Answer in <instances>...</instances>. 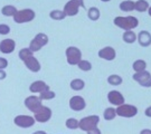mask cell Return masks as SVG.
Listing matches in <instances>:
<instances>
[{
    "label": "cell",
    "instance_id": "6da1fadb",
    "mask_svg": "<svg viewBox=\"0 0 151 134\" xmlns=\"http://www.w3.org/2000/svg\"><path fill=\"white\" fill-rule=\"evenodd\" d=\"M114 25L118 26L121 29L127 30H132L138 27L139 25V20L138 18H135L133 16H128V17H116L113 20Z\"/></svg>",
    "mask_w": 151,
    "mask_h": 134
},
{
    "label": "cell",
    "instance_id": "7a4b0ae2",
    "mask_svg": "<svg viewBox=\"0 0 151 134\" xmlns=\"http://www.w3.org/2000/svg\"><path fill=\"white\" fill-rule=\"evenodd\" d=\"M66 60L70 66H77V64L82 60V52L80 48L75 46H70L65 50Z\"/></svg>",
    "mask_w": 151,
    "mask_h": 134
},
{
    "label": "cell",
    "instance_id": "3957f363",
    "mask_svg": "<svg viewBox=\"0 0 151 134\" xmlns=\"http://www.w3.org/2000/svg\"><path fill=\"white\" fill-rule=\"evenodd\" d=\"M35 17H36L35 11L30 8H25L17 11V14L14 16V21L16 24H26V22L32 21Z\"/></svg>",
    "mask_w": 151,
    "mask_h": 134
},
{
    "label": "cell",
    "instance_id": "277c9868",
    "mask_svg": "<svg viewBox=\"0 0 151 134\" xmlns=\"http://www.w3.org/2000/svg\"><path fill=\"white\" fill-rule=\"evenodd\" d=\"M48 36L46 34L38 32L37 35L32 39V42L29 44V48L32 49L34 53H36V52H39L43 47H45L48 44Z\"/></svg>",
    "mask_w": 151,
    "mask_h": 134
},
{
    "label": "cell",
    "instance_id": "5b68a950",
    "mask_svg": "<svg viewBox=\"0 0 151 134\" xmlns=\"http://www.w3.org/2000/svg\"><path fill=\"white\" fill-rule=\"evenodd\" d=\"M100 122V118L97 115H90V116H85L80 120V128L78 129L81 131L87 132L92 129L97 128V124Z\"/></svg>",
    "mask_w": 151,
    "mask_h": 134
},
{
    "label": "cell",
    "instance_id": "8992f818",
    "mask_svg": "<svg viewBox=\"0 0 151 134\" xmlns=\"http://www.w3.org/2000/svg\"><path fill=\"white\" fill-rule=\"evenodd\" d=\"M24 104H25V106L27 107L28 111H30L32 113H37L44 106L43 101L39 98V96H36L35 94L26 97Z\"/></svg>",
    "mask_w": 151,
    "mask_h": 134
},
{
    "label": "cell",
    "instance_id": "52a82bcc",
    "mask_svg": "<svg viewBox=\"0 0 151 134\" xmlns=\"http://www.w3.org/2000/svg\"><path fill=\"white\" fill-rule=\"evenodd\" d=\"M35 122L36 120L34 116H30V115H17L16 118H14V124L20 128V129H29L35 125Z\"/></svg>",
    "mask_w": 151,
    "mask_h": 134
},
{
    "label": "cell",
    "instance_id": "ba28073f",
    "mask_svg": "<svg viewBox=\"0 0 151 134\" xmlns=\"http://www.w3.org/2000/svg\"><path fill=\"white\" fill-rule=\"evenodd\" d=\"M138 113V108L131 104H122L116 107V114L121 118H133Z\"/></svg>",
    "mask_w": 151,
    "mask_h": 134
},
{
    "label": "cell",
    "instance_id": "9c48e42d",
    "mask_svg": "<svg viewBox=\"0 0 151 134\" xmlns=\"http://www.w3.org/2000/svg\"><path fill=\"white\" fill-rule=\"evenodd\" d=\"M52 115H53L52 110L48 106H45V105L37 113H34V118L38 123H47L52 118Z\"/></svg>",
    "mask_w": 151,
    "mask_h": 134
},
{
    "label": "cell",
    "instance_id": "30bf717a",
    "mask_svg": "<svg viewBox=\"0 0 151 134\" xmlns=\"http://www.w3.org/2000/svg\"><path fill=\"white\" fill-rule=\"evenodd\" d=\"M70 108L74 112H81L86 107V102L84 100V97L80 96V95H74L70 97V102H68Z\"/></svg>",
    "mask_w": 151,
    "mask_h": 134
},
{
    "label": "cell",
    "instance_id": "8fae6325",
    "mask_svg": "<svg viewBox=\"0 0 151 134\" xmlns=\"http://www.w3.org/2000/svg\"><path fill=\"white\" fill-rule=\"evenodd\" d=\"M133 80L143 87H151V74L147 70L135 73L133 75Z\"/></svg>",
    "mask_w": 151,
    "mask_h": 134
},
{
    "label": "cell",
    "instance_id": "7c38bea8",
    "mask_svg": "<svg viewBox=\"0 0 151 134\" xmlns=\"http://www.w3.org/2000/svg\"><path fill=\"white\" fill-rule=\"evenodd\" d=\"M80 8H81V5H80L76 0H70V1H67V2L65 4L63 10L65 11L66 16L73 17V16H76V15L78 14Z\"/></svg>",
    "mask_w": 151,
    "mask_h": 134
},
{
    "label": "cell",
    "instance_id": "4fadbf2b",
    "mask_svg": "<svg viewBox=\"0 0 151 134\" xmlns=\"http://www.w3.org/2000/svg\"><path fill=\"white\" fill-rule=\"evenodd\" d=\"M16 49V42L11 38H6L0 42V52L2 54H11Z\"/></svg>",
    "mask_w": 151,
    "mask_h": 134
},
{
    "label": "cell",
    "instance_id": "5bb4252c",
    "mask_svg": "<svg viewBox=\"0 0 151 134\" xmlns=\"http://www.w3.org/2000/svg\"><path fill=\"white\" fill-rule=\"evenodd\" d=\"M24 64H25V66H26L30 72H32V73H38L39 70H42V65L39 63V60H38L34 55H32V56H29L28 58L25 59V60H24Z\"/></svg>",
    "mask_w": 151,
    "mask_h": 134
},
{
    "label": "cell",
    "instance_id": "9a60e30c",
    "mask_svg": "<svg viewBox=\"0 0 151 134\" xmlns=\"http://www.w3.org/2000/svg\"><path fill=\"white\" fill-rule=\"evenodd\" d=\"M47 90H50V87L44 80H35L29 85V91L32 94H40Z\"/></svg>",
    "mask_w": 151,
    "mask_h": 134
},
{
    "label": "cell",
    "instance_id": "2e32d148",
    "mask_svg": "<svg viewBox=\"0 0 151 134\" xmlns=\"http://www.w3.org/2000/svg\"><path fill=\"white\" fill-rule=\"evenodd\" d=\"M124 98L123 95L118 91H111L109 92L108 94V101L112 105H115V106H120V105H122L124 104Z\"/></svg>",
    "mask_w": 151,
    "mask_h": 134
},
{
    "label": "cell",
    "instance_id": "e0dca14e",
    "mask_svg": "<svg viewBox=\"0 0 151 134\" xmlns=\"http://www.w3.org/2000/svg\"><path fill=\"white\" fill-rule=\"evenodd\" d=\"M97 55H99L100 58L105 59V60H113L115 58V56H116V53H115L114 48L108 46V47H104V48L100 49Z\"/></svg>",
    "mask_w": 151,
    "mask_h": 134
},
{
    "label": "cell",
    "instance_id": "ac0fdd59",
    "mask_svg": "<svg viewBox=\"0 0 151 134\" xmlns=\"http://www.w3.org/2000/svg\"><path fill=\"white\" fill-rule=\"evenodd\" d=\"M138 42L142 47H148L151 45V35L147 30H142L138 34Z\"/></svg>",
    "mask_w": 151,
    "mask_h": 134
},
{
    "label": "cell",
    "instance_id": "d6986e66",
    "mask_svg": "<svg viewBox=\"0 0 151 134\" xmlns=\"http://www.w3.org/2000/svg\"><path fill=\"white\" fill-rule=\"evenodd\" d=\"M70 86L73 91H76V92L83 91L84 87H85V82L82 80V78H74L73 80H70Z\"/></svg>",
    "mask_w": 151,
    "mask_h": 134
},
{
    "label": "cell",
    "instance_id": "ffe728a7",
    "mask_svg": "<svg viewBox=\"0 0 151 134\" xmlns=\"http://www.w3.org/2000/svg\"><path fill=\"white\" fill-rule=\"evenodd\" d=\"M17 8L12 5H6L1 8V14L6 17H14L17 14Z\"/></svg>",
    "mask_w": 151,
    "mask_h": 134
},
{
    "label": "cell",
    "instance_id": "44dd1931",
    "mask_svg": "<svg viewBox=\"0 0 151 134\" xmlns=\"http://www.w3.org/2000/svg\"><path fill=\"white\" fill-rule=\"evenodd\" d=\"M49 17H50L53 20L60 21V20H64L67 16H66V14H65L64 10H58V9H56V10H52L49 12Z\"/></svg>",
    "mask_w": 151,
    "mask_h": 134
},
{
    "label": "cell",
    "instance_id": "7402d4cb",
    "mask_svg": "<svg viewBox=\"0 0 151 134\" xmlns=\"http://www.w3.org/2000/svg\"><path fill=\"white\" fill-rule=\"evenodd\" d=\"M100 16H101V12L97 9L96 7H91L88 11H87V17L88 19L92 20V21H96L100 19Z\"/></svg>",
    "mask_w": 151,
    "mask_h": 134
},
{
    "label": "cell",
    "instance_id": "603a6c76",
    "mask_svg": "<svg viewBox=\"0 0 151 134\" xmlns=\"http://www.w3.org/2000/svg\"><path fill=\"white\" fill-rule=\"evenodd\" d=\"M120 9H121L122 11H127V12L134 10L135 9V2L131 1V0H125V1H122V2L120 4Z\"/></svg>",
    "mask_w": 151,
    "mask_h": 134
},
{
    "label": "cell",
    "instance_id": "cb8c5ba5",
    "mask_svg": "<svg viewBox=\"0 0 151 134\" xmlns=\"http://www.w3.org/2000/svg\"><path fill=\"white\" fill-rule=\"evenodd\" d=\"M116 115H118L116 114V110L113 108V107H108L103 112V118H104V120H106V121H112V120L115 118Z\"/></svg>",
    "mask_w": 151,
    "mask_h": 134
},
{
    "label": "cell",
    "instance_id": "d4e9b609",
    "mask_svg": "<svg viewBox=\"0 0 151 134\" xmlns=\"http://www.w3.org/2000/svg\"><path fill=\"white\" fill-rule=\"evenodd\" d=\"M122 38H123V42H125L127 44H133L138 39V36L132 30H127L123 34Z\"/></svg>",
    "mask_w": 151,
    "mask_h": 134
},
{
    "label": "cell",
    "instance_id": "484cf974",
    "mask_svg": "<svg viewBox=\"0 0 151 134\" xmlns=\"http://www.w3.org/2000/svg\"><path fill=\"white\" fill-rule=\"evenodd\" d=\"M65 125L68 130H77L80 128V121L76 120L75 118H70L66 120Z\"/></svg>",
    "mask_w": 151,
    "mask_h": 134
},
{
    "label": "cell",
    "instance_id": "4316f807",
    "mask_svg": "<svg viewBox=\"0 0 151 134\" xmlns=\"http://www.w3.org/2000/svg\"><path fill=\"white\" fill-rule=\"evenodd\" d=\"M132 67H133V70H134L135 73L143 72V70H146V68H147V63L145 60H142V59H138V60H135L134 63H133Z\"/></svg>",
    "mask_w": 151,
    "mask_h": 134
},
{
    "label": "cell",
    "instance_id": "83f0119b",
    "mask_svg": "<svg viewBox=\"0 0 151 134\" xmlns=\"http://www.w3.org/2000/svg\"><path fill=\"white\" fill-rule=\"evenodd\" d=\"M122 82H123V80H122V77L119 75H116V74H113V75H110L108 77V83L110 84V85L112 86H119L122 84Z\"/></svg>",
    "mask_w": 151,
    "mask_h": 134
},
{
    "label": "cell",
    "instance_id": "f1b7e54d",
    "mask_svg": "<svg viewBox=\"0 0 151 134\" xmlns=\"http://www.w3.org/2000/svg\"><path fill=\"white\" fill-rule=\"evenodd\" d=\"M149 4H148V1L146 0H138L137 2H135V9L134 10L139 11V12H143V11H147L149 9Z\"/></svg>",
    "mask_w": 151,
    "mask_h": 134
},
{
    "label": "cell",
    "instance_id": "f546056e",
    "mask_svg": "<svg viewBox=\"0 0 151 134\" xmlns=\"http://www.w3.org/2000/svg\"><path fill=\"white\" fill-rule=\"evenodd\" d=\"M55 96H56V94L52 90H47V91H45L39 94V98L42 101H50V100H54Z\"/></svg>",
    "mask_w": 151,
    "mask_h": 134
},
{
    "label": "cell",
    "instance_id": "4dcf8cb0",
    "mask_svg": "<svg viewBox=\"0 0 151 134\" xmlns=\"http://www.w3.org/2000/svg\"><path fill=\"white\" fill-rule=\"evenodd\" d=\"M77 67L82 70V72H90L92 70V64L91 62L85 60V59H82L81 62L77 64Z\"/></svg>",
    "mask_w": 151,
    "mask_h": 134
},
{
    "label": "cell",
    "instance_id": "1f68e13d",
    "mask_svg": "<svg viewBox=\"0 0 151 134\" xmlns=\"http://www.w3.org/2000/svg\"><path fill=\"white\" fill-rule=\"evenodd\" d=\"M32 55H34V52L29 47L28 48H22L19 50V53H18V56H19V58L22 59V62L26 58H28L29 56H32Z\"/></svg>",
    "mask_w": 151,
    "mask_h": 134
},
{
    "label": "cell",
    "instance_id": "d6a6232c",
    "mask_svg": "<svg viewBox=\"0 0 151 134\" xmlns=\"http://www.w3.org/2000/svg\"><path fill=\"white\" fill-rule=\"evenodd\" d=\"M10 32V27L6 24H0V35L2 36H6Z\"/></svg>",
    "mask_w": 151,
    "mask_h": 134
},
{
    "label": "cell",
    "instance_id": "836d02e7",
    "mask_svg": "<svg viewBox=\"0 0 151 134\" xmlns=\"http://www.w3.org/2000/svg\"><path fill=\"white\" fill-rule=\"evenodd\" d=\"M8 67V60L4 57H0V70H5Z\"/></svg>",
    "mask_w": 151,
    "mask_h": 134
},
{
    "label": "cell",
    "instance_id": "e575fe53",
    "mask_svg": "<svg viewBox=\"0 0 151 134\" xmlns=\"http://www.w3.org/2000/svg\"><path fill=\"white\" fill-rule=\"evenodd\" d=\"M86 133L87 134H102V132H101V130L99 129V128H95V129H92V130H90V131H87Z\"/></svg>",
    "mask_w": 151,
    "mask_h": 134
},
{
    "label": "cell",
    "instance_id": "d590c367",
    "mask_svg": "<svg viewBox=\"0 0 151 134\" xmlns=\"http://www.w3.org/2000/svg\"><path fill=\"white\" fill-rule=\"evenodd\" d=\"M7 77V73L5 72V70H0V80H4Z\"/></svg>",
    "mask_w": 151,
    "mask_h": 134
},
{
    "label": "cell",
    "instance_id": "8d00e7d4",
    "mask_svg": "<svg viewBox=\"0 0 151 134\" xmlns=\"http://www.w3.org/2000/svg\"><path fill=\"white\" fill-rule=\"evenodd\" d=\"M145 114H146L148 118H151V106H149L148 108H147L146 112H145Z\"/></svg>",
    "mask_w": 151,
    "mask_h": 134
},
{
    "label": "cell",
    "instance_id": "74e56055",
    "mask_svg": "<svg viewBox=\"0 0 151 134\" xmlns=\"http://www.w3.org/2000/svg\"><path fill=\"white\" fill-rule=\"evenodd\" d=\"M140 134H151V130H148V129L142 130L140 132Z\"/></svg>",
    "mask_w": 151,
    "mask_h": 134
},
{
    "label": "cell",
    "instance_id": "f35d334b",
    "mask_svg": "<svg viewBox=\"0 0 151 134\" xmlns=\"http://www.w3.org/2000/svg\"><path fill=\"white\" fill-rule=\"evenodd\" d=\"M80 5H81V8H85V4H84V0H76Z\"/></svg>",
    "mask_w": 151,
    "mask_h": 134
},
{
    "label": "cell",
    "instance_id": "ab89813d",
    "mask_svg": "<svg viewBox=\"0 0 151 134\" xmlns=\"http://www.w3.org/2000/svg\"><path fill=\"white\" fill-rule=\"evenodd\" d=\"M32 134H47V133H46L45 131H40V130H39V131H36V132H34Z\"/></svg>",
    "mask_w": 151,
    "mask_h": 134
},
{
    "label": "cell",
    "instance_id": "60d3db41",
    "mask_svg": "<svg viewBox=\"0 0 151 134\" xmlns=\"http://www.w3.org/2000/svg\"><path fill=\"white\" fill-rule=\"evenodd\" d=\"M148 12H149V16L151 17V6L149 7V9H148Z\"/></svg>",
    "mask_w": 151,
    "mask_h": 134
},
{
    "label": "cell",
    "instance_id": "b9f144b4",
    "mask_svg": "<svg viewBox=\"0 0 151 134\" xmlns=\"http://www.w3.org/2000/svg\"><path fill=\"white\" fill-rule=\"evenodd\" d=\"M101 1H103V2H108V1H111V0H101Z\"/></svg>",
    "mask_w": 151,
    "mask_h": 134
}]
</instances>
